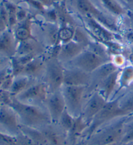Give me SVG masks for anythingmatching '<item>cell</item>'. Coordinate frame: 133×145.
I'll return each mask as SVG.
<instances>
[{"mask_svg": "<svg viewBox=\"0 0 133 145\" xmlns=\"http://www.w3.org/2000/svg\"><path fill=\"white\" fill-rule=\"evenodd\" d=\"M18 116L22 125L40 129L51 123L46 107L26 104L13 97L10 104Z\"/></svg>", "mask_w": 133, "mask_h": 145, "instance_id": "cell-1", "label": "cell"}, {"mask_svg": "<svg viewBox=\"0 0 133 145\" xmlns=\"http://www.w3.org/2000/svg\"><path fill=\"white\" fill-rule=\"evenodd\" d=\"M128 117H118L103 124L85 141L90 145H112L120 143L123 135L124 124Z\"/></svg>", "mask_w": 133, "mask_h": 145, "instance_id": "cell-2", "label": "cell"}, {"mask_svg": "<svg viewBox=\"0 0 133 145\" xmlns=\"http://www.w3.org/2000/svg\"><path fill=\"white\" fill-rule=\"evenodd\" d=\"M75 6L81 16L94 18L114 33L119 31L118 18L103 11L92 0H75Z\"/></svg>", "mask_w": 133, "mask_h": 145, "instance_id": "cell-3", "label": "cell"}, {"mask_svg": "<svg viewBox=\"0 0 133 145\" xmlns=\"http://www.w3.org/2000/svg\"><path fill=\"white\" fill-rule=\"evenodd\" d=\"M125 116L121 110L119 104V97L108 101L104 107L97 114L88 126L83 137V140L88 138L103 124L110 122L118 117Z\"/></svg>", "mask_w": 133, "mask_h": 145, "instance_id": "cell-4", "label": "cell"}, {"mask_svg": "<svg viewBox=\"0 0 133 145\" xmlns=\"http://www.w3.org/2000/svg\"><path fill=\"white\" fill-rule=\"evenodd\" d=\"M46 69L42 80L46 83L49 93L61 89L64 85V65L56 56L46 54Z\"/></svg>", "mask_w": 133, "mask_h": 145, "instance_id": "cell-5", "label": "cell"}, {"mask_svg": "<svg viewBox=\"0 0 133 145\" xmlns=\"http://www.w3.org/2000/svg\"><path fill=\"white\" fill-rule=\"evenodd\" d=\"M86 86L63 85L61 91L64 97L66 110L73 117L81 115L86 101Z\"/></svg>", "mask_w": 133, "mask_h": 145, "instance_id": "cell-6", "label": "cell"}, {"mask_svg": "<svg viewBox=\"0 0 133 145\" xmlns=\"http://www.w3.org/2000/svg\"><path fill=\"white\" fill-rule=\"evenodd\" d=\"M49 93L48 88L42 80H37L15 97L22 103L45 107Z\"/></svg>", "mask_w": 133, "mask_h": 145, "instance_id": "cell-7", "label": "cell"}, {"mask_svg": "<svg viewBox=\"0 0 133 145\" xmlns=\"http://www.w3.org/2000/svg\"><path fill=\"white\" fill-rule=\"evenodd\" d=\"M22 124L16 112L9 105L0 106V131L18 136L21 131Z\"/></svg>", "mask_w": 133, "mask_h": 145, "instance_id": "cell-8", "label": "cell"}, {"mask_svg": "<svg viewBox=\"0 0 133 145\" xmlns=\"http://www.w3.org/2000/svg\"><path fill=\"white\" fill-rule=\"evenodd\" d=\"M106 62H108V61L86 48L76 58L64 65L78 68L91 74Z\"/></svg>", "mask_w": 133, "mask_h": 145, "instance_id": "cell-9", "label": "cell"}, {"mask_svg": "<svg viewBox=\"0 0 133 145\" xmlns=\"http://www.w3.org/2000/svg\"><path fill=\"white\" fill-rule=\"evenodd\" d=\"M86 28L96 40L100 42L116 41V33L109 30L95 19L88 16H81Z\"/></svg>", "mask_w": 133, "mask_h": 145, "instance_id": "cell-10", "label": "cell"}, {"mask_svg": "<svg viewBox=\"0 0 133 145\" xmlns=\"http://www.w3.org/2000/svg\"><path fill=\"white\" fill-rule=\"evenodd\" d=\"M107 101L98 91L92 93L86 99L83 108L81 116L83 119L90 124L92 119L104 107Z\"/></svg>", "mask_w": 133, "mask_h": 145, "instance_id": "cell-11", "label": "cell"}, {"mask_svg": "<svg viewBox=\"0 0 133 145\" xmlns=\"http://www.w3.org/2000/svg\"><path fill=\"white\" fill-rule=\"evenodd\" d=\"M45 107L51 118V122L57 123L62 114L66 110L61 89L49 93L45 103Z\"/></svg>", "mask_w": 133, "mask_h": 145, "instance_id": "cell-12", "label": "cell"}, {"mask_svg": "<svg viewBox=\"0 0 133 145\" xmlns=\"http://www.w3.org/2000/svg\"><path fill=\"white\" fill-rule=\"evenodd\" d=\"M119 69V67H117L112 61H110V62L105 63L104 64L99 67L94 72H92L91 73V84L88 87H87L86 91V99L92 93L96 91L98 85L104 79Z\"/></svg>", "mask_w": 133, "mask_h": 145, "instance_id": "cell-13", "label": "cell"}, {"mask_svg": "<svg viewBox=\"0 0 133 145\" xmlns=\"http://www.w3.org/2000/svg\"><path fill=\"white\" fill-rule=\"evenodd\" d=\"M91 80L90 73L76 67L64 66V85L88 87Z\"/></svg>", "mask_w": 133, "mask_h": 145, "instance_id": "cell-14", "label": "cell"}, {"mask_svg": "<svg viewBox=\"0 0 133 145\" xmlns=\"http://www.w3.org/2000/svg\"><path fill=\"white\" fill-rule=\"evenodd\" d=\"M86 48V47L85 45L72 40L58 47L57 57L63 64H66L76 58Z\"/></svg>", "mask_w": 133, "mask_h": 145, "instance_id": "cell-15", "label": "cell"}, {"mask_svg": "<svg viewBox=\"0 0 133 145\" xmlns=\"http://www.w3.org/2000/svg\"><path fill=\"white\" fill-rule=\"evenodd\" d=\"M46 53L33 58L25 65L22 74L37 80H42L46 63Z\"/></svg>", "mask_w": 133, "mask_h": 145, "instance_id": "cell-16", "label": "cell"}, {"mask_svg": "<svg viewBox=\"0 0 133 145\" xmlns=\"http://www.w3.org/2000/svg\"><path fill=\"white\" fill-rule=\"evenodd\" d=\"M49 145H67V133L57 123H51L40 129Z\"/></svg>", "mask_w": 133, "mask_h": 145, "instance_id": "cell-17", "label": "cell"}, {"mask_svg": "<svg viewBox=\"0 0 133 145\" xmlns=\"http://www.w3.org/2000/svg\"><path fill=\"white\" fill-rule=\"evenodd\" d=\"M46 53V48L35 37L18 42L15 56H20L29 54L41 55Z\"/></svg>", "mask_w": 133, "mask_h": 145, "instance_id": "cell-18", "label": "cell"}, {"mask_svg": "<svg viewBox=\"0 0 133 145\" xmlns=\"http://www.w3.org/2000/svg\"><path fill=\"white\" fill-rule=\"evenodd\" d=\"M120 69L110 74L98 85L96 91L102 95V96L109 101L114 98L118 89V77Z\"/></svg>", "mask_w": 133, "mask_h": 145, "instance_id": "cell-19", "label": "cell"}, {"mask_svg": "<svg viewBox=\"0 0 133 145\" xmlns=\"http://www.w3.org/2000/svg\"><path fill=\"white\" fill-rule=\"evenodd\" d=\"M18 42L13 31L10 29L1 33L0 35V54L4 57L10 59L15 56Z\"/></svg>", "mask_w": 133, "mask_h": 145, "instance_id": "cell-20", "label": "cell"}, {"mask_svg": "<svg viewBox=\"0 0 133 145\" xmlns=\"http://www.w3.org/2000/svg\"><path fill=\"white\" fill-rule=\"evenodd\" d=\"M89 124L81 115L75 117L70 130L67 133V145H77L82 141L83 137Z\"/></svg>", "mask_w": 133, "mask_h": 145, "instance_id": "cell-21", "label": "cell"}, {"mask_svg": "<svg viewBox=\"0 0 133 145\" xmlns=\"http://www.w3.org/2000/svg\"><path fill=\"white\" fill-rule=\"evenodd\" d=\"M56 14H57V22L58 27H71L76 28L77 24L75 20L67 10L65 1H57L54 4Z\"/></svg>", "mask_w": 133, "mask_h": 145, "instance_id": "cell-22", "label": "cell"}, {"mask_svg": "<svg viewBox=\"0 0 133 145\" xmlns=\"http://www.w3.org/2000/svg\"><path fill=\"white\" fill-rule=\"evenodd\" d=\"M133 84V65L128 63L121 68L119 71L118 89L115 94L114 98L119 97V93L123 89H127Z\"/></svg>", "mask_w": 133, "mask_h": 145, "instance_id": "cell-23", "label": "cell"}, {"mask_svg": "<svg viewBox=\"0 0 133 145\" xmlns=\"http://www.w3.org/2000/svg\"><path fill=\"white\" fill-rule=\"evenodd\" d=\"M16 40L18 42L33 38L32 36V20L30 16L20 23H18L13 31Z\"/></svg>", "mask_w": 133, "mask_h": 145, "instance_id": "cell-24", "label": "cell"}, {"mask_svg": "<svg viewBox=\"0 0 133 145\" xmlns=\"http://www.w3.org/2000/svg\"><path fill=\"white\" fill-rule=\"evenodd\" d=\"M36 81L37 80L24 74L14 76L12 84L9 90L10 95L12 97H16Z\"/></svg>", "mask_w": 133, "mask_h": 145, "instance_id": "cell-25", "label": "cell"}, {"mask_svg": "<svg viewBox=\"0 0 133 145\" xmlns=\"http://www.w3.org/2000/svg\"><path fill=\"white\" fill-rule=\"evenodd\" d=\"M105 12L116 18H119L127 14L126 9L119 0H98Z\"/></svg>", "mask_w": 133, "mask_h": 145, "instance_id": "cell-26", "label": "cell"}, {"mask_svg": "<svg viewBox=\"0 0 133 145\" xmlns=\"http://www.w3.org/2000/svg\"><path fill=\"white\" fill-rule=\"evenodd\" d=\"M21 131L36 145H49L46 138L40 129L22 125Z\"/></svg>", "mask_w": 133, "mask_h": 145, "instance_id": "cell-27", "label": "cell"}, {"mask_svg": "<svg viewBox=\"0 0 133 145\" xmlns=\"http://www.w3.org/2000/svg\"><path fill=\"white\" fill-rule=\"evenodd\" d=\"M119 104L125 116L133 115V89L119 96Z\"/></svg>", "mask_w": 133, "mask_h": 145, "instance_id": "cell-28", "label": "cell"}, {"mask_svg": "<svg viewBox=\"0 0 133 145\" xmlns=\"http://www.w3.org/2000/svg\"><path fill=\"white\" fill-rule=\"evenodd\" d=\"M86 48L90 50L91 51L93 52L97 55L100 56V57L105 59V60L110 62L111 61L112 55L108 51L107 47L105 45L98 41H91L88 45Z\"/></svg>", "mask_w": 133, "mask_h": 145, "instance_id": "cell-29", "label": "cell"}, {"mask_svg": "<svg viewBox=\"0 0 133 145\" xmlns=\"http://www.w3.org/2000/svg\"><path fill=\"white\" fill-rule=\"evenodd\" d=\"M6 8L9 18V29L12 30L18 24L16 13L18 6L16 5L10 0H3L2 1Z\"/></svg>", "mask_w": 133, "mask_h": 145, "instance_id": "cell-30", "label": "cell"}, {"mask_svg": "<svg viewBox=\"0 0 133 145\" xmlns=\"http://www.w3.org/2000/svg\"><path fill=\"white\" fill-rule=\"evenodd\" d=\"M58 46L73 40L76 28L71 27H58Z\"/></svg>", "mask_w": 133, "mask_h": 145, "instance_id": "cell-31", "label": "cell"}, {"mask_svg": "<svg viewBox=\"0 0 133 145\" xmlns=\"http://www.w3.org/2000/svg\"><path fill=\"white\" fill-rule=\"evenodd\" d=\"M133 140V115H129L124 124L123 135L121 144H127Z\"/></svg>", "mask_w": 133, "mask_h": 145, "instance_id": "cell-32", "label": "cell"}, {"mask_svg": "<svg viewBox=\"0 0 133 145\" xmlns=\"http://www.w3.org/2000/svg\"><path fill=\"white\" fill-rule=\"evenodd\" d=\"M74 119H75V117L72 116L70 113L66 110L62 114L57 124H58L60 128L67 133L73 125Z\"/></svg>", "mask_w": 133, "mask_h": 145, "instance_id": "cell-33", "label": "cell"}, {"mask_svg": "<svg viewBox=\"0 0 133 145\" xmlns=\"http://www.w3.org/2000/svg\"><path fill=\"white\" fill-rule=\"evenodd\" d=\"M73 40L75 42L85 45L87 47L88 45L91 42V40L90 39L86 31L83 30L81 27H77L75 33H74Z\"/></svg>", "mask_w": 133, "mask_h": 145, "instance_id": "cell-34", "label": "cell"}, {"mask_svg": "<svg viewBox=\"0 0 133 145\" xmlns=\"http://www.w3.org/2000/svg\"><path fill=\"white\" fill-rule=\"evenodd\" d=\"M9 29L8 14L3 3H0V33Z\"/></svg>", "mask_w": 133, "mask_h": 145, "instance_id": "cell-35", "label": "cell"}, {"mask_svg": "<svg viewBox=\"0 0 133 145\" xmlns=\"http://www.w3.org/2000/svg\"><path fill=\"white\" fill-rule=\"evenodd\" d=\"M111 61L119 69L122 68L127 64V58L122 54H117L112 55Z\"/></svg>", "mask_w": 133, "mask_h": 145, "instance_id": "cell-36", "label": "cell"}, {"mask_svg": "<svg viewBox=\"0 0 133 145\" xmlns=\"http://www.w3.org/2000/svg\"><path fill=\"white\" fill-rule=\"evenodd\" d=\"M28 12L26 9L20 7H18L17 10V13H16V18H17V22L18 23H20L22 21H24L29 16Z\"/></svg>", "mask_w": 133, "mask_h": 145, "instance_id": "cell-37", "label": "cell"}, {"mask_svg": "<svg viewBox=\"0 0 133 145\" xmlns=\"http://www.w3.org/2000/svg\"><path fill=\"white\" fill-rule=\"evenodd\" d=\"M11 72L10 65L9 64V66L4 67L3 69H0V90H1V86L3 84V81L5 80L6 77L8 76L9 74Z\"/></svg>", "mask_w": 133, "mask_h": 145, "instance_id": "cell-38", "label": "cell"}, {"mask_svg": "<svg viewBox=\"0 0 133 145\" xmlns=\"http://www.w3.org/2000/svg\"><path fill=\"white\" fill-rule=\"evenodd\" d=\"M35 1L39 2L40 3H41L46 8L53 6L54 4L57 1V0H35Z\"/></svg>", "mask_w": 133, "mask_h": 145, "instance_id": "cell-39", "label": "cell"}, {"mask_svg": "<svg viewBox=\"0 0 133 145\" xmlns=\"http://www.w3.org/2000/svg\"><path fill=\"white\" fill-rule=\"evenodd\" d=\"M125 8H128L133 12V0H119Z\"/></svg>", "mask_w": 133, "mask_h": 145, "instance_id": "cell-40", "label": "cell"}, {"mask_svg": "<svg viewBox=\"0 0 133 145\" xmlns=\"http://www.w3.org/2000/svg\"><path fill=\"white\" fill-rule=\"evenodd\" d=\"M126 58H127V60H128V63H131L132 65H133V45L131 48L130 49L129 51H128V55Z\"/></svg>", "mask_w": 133, "mask_h": 145, "instance_id": "cell-41", "label": "cell"}, {"mask_svg": "<svg viewBox=\"0 0 133 145\" xmlns=\"http://www.w3.org/2000/svg\"><path fill=\"white\" fill-rule=\"evenodd\" d=\"M125 38L128 42L132 44L133 45V32H130L128 33L125 36Z\"/></svg>", "mask_w": 133, "mask_h": 145, "instance_id": "cell-42", "label": "cell"}, {"mask_svg": "<svg viewBox=\"0 0 133 145\" xmlns=\"http://www.w3.org/2000/svg\"><path fill=\"white\" fill-rule=\"evenodd\" d=\"M7 60H10V59L6 57H0V67H1L4 63H5Z\"/></svg>", "mask_w": 133, "mask_h": 145, "instance_id": "cell-43", "label": "cell"}, {"mask_svg": "<svg viewBox=\"0 0 133 145\" xmlns=\"http://www.w3.org/2000/svg\"><path fill=\"white\" fill-rule=\"evenodd\" d=\"M123 144V145H133V140L132 141L128 142V143H127V144Z\"/></svg>", "mask_w": 133, "mask_h": 145, "instance_id": "cell-44", "label": "cell"}, {"mask_svg": "<svg viewBox=\"0 0 133 145\" xmlns=\"http://www.w3.org/2000/svg\"><path fill=\"white\" fill-rule=\"evenodd\" d=\"M119 144V143H118ZM118 144H112V145H118Z\"/></svg>", "mask_w": 133, "mask_h": 145, "instance_id": "cell-45", "label": "cell"}, {"mask_svg": "<svg viewBox=\"0 0 133 145\" xmlns=\"http://www.w3.org/2000/svg\"><path fill=\"white\" fill-rule=\"evenodd\" d=\"M57 1H61V0H57Z\"/></svg>", "mask_w": 133, "mask_h": 145, "instance_id": "cell-46", "label": "cell"}, {"mask_svg": "<svg viewBox=\"0 0 133 145\" xmlns=\"http://www.w3.org/2000/svg\"><path fill=\"white\" fill-rule=\"evenodd\" d=\"M86 145H90V144H87V143H86Z\"/></svg>", "mask_w": 133, "mask_h": 145, "instance_id": "cell-47", "label": "cell"}]
</instances>
